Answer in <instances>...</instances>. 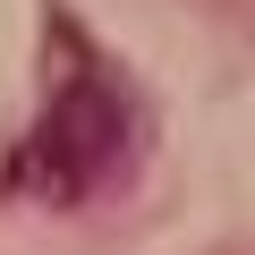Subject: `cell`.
Wrapping results in <instances>:
<instances>
[{"label":"cell","instance_id":"6da1fadb","mask_svg":"<svg viewBox=\"0 0 255 255\" xmlns=\"http://www.w3.org/2000/svg\"><path fill=\"white\" fill-rule=\"evenodd\" d=\"M119 153H128V94L102 68H85V77L51 85L34 136L9 153V187L43 196V204H77L119 170Z\"/></svg>","mask_w":255,"mask_h":255}]
</instances>
